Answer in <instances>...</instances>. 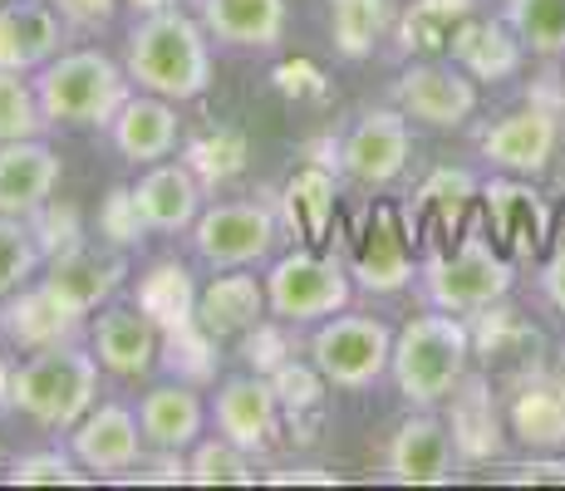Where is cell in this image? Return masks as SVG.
<instances>
[{
    "mask_svg": "<svg viewBox=\"0 0 565 491\" xmlns=\"http://www.w3.org/2000/svg\"><path fill=\"white\" fill-rule=\"evenodd\" d=\"M452 433L433 413H413L388 442V472L408 487H443L452 477Z\"/></svg>",
    "mask_w": 565,
    "mask_h": 491,
    "instance_id": "obj_20",
    "label": "cell"
},
{
    "mask_svg": "<svg viewBox=\"0 0 565 491\" xmlns=\"http://www.w3.org/2000/svg\"><path fill=\"white\" fill-rule=\"evenodd\" d=\"M134 202H138V212H143L148 232H182V226L198 222L202 178L188 162H153V168L138 178Z\"/></svg>",
    "mask_w": 565,
    "mask_h": 491,
    "instance_id": "obj_23",
    "label": "cell"
},
{
    "mask_svg": "<svg viewBox=\"0 0 565 491\" xmlns=\"http://www.w3.org/2000/svg\"><path fill=\"white\" fill-rule=\"evenodd\" d=\"M266 305H270L266 300V286H260L256 276H246V270L216 276L212 286L198 290V330L212 334L216 344L236 340V334H246L252 324H260Z\"/></svg>",
    "mask_w": 565,
    "mask_h": 491,
    "instance_id": "obj_26",
    "label": "cell"
},
{
    "mask_svg": "<svg viewBox=\"0 0 565 491\" xmlns=\"http://www.w3.org/2000/svg\"><path fill=\"white\" fill-rule=\"evenodd\" d=\"M512 286H516L512 256H502L482 226H472L452 250L433 256L428 280H423L428 300L438 305V310H452V314H467V310H482V305L507 300Z\"/></svg>",
    "mask_w": 565,
    "mask_h": 491,
    "instance_id": "obj_5",
    "label": "cell"
},
{
    "mask_svg": "<svg viewBox=\"0 0 565 491\" xmlns=\"http://www.w3.org/2000/svg\"><path fill=\"white\" fill-rule=\"evenodd\" d=\"M472 330V349L482 354V364L492 369V374H512L521 378L526 369L541 364V349H546V340H541V330L526 320L521 310H512V305H482L477 310V320L467 324Z\"/></svg>",
    "mask_w": 565,
    "mask_h": 491,
    "instance_id": "obj_18",
    "label": "cell"
},
{
    "mask_svg": "<svg viewBox=\"0 0 565 491\" xmlns=\"http://www.w3.org/2000/svg\"><path fill=\"white\" fill-rule=\"evenodd\" d=\"M40 256H45V250H40V242H35V232H30L25 216H6V212H0V300H10V295L35 276Z\"/></svg>",
    "mask_w": 565,
    "mask_h": 491,
    "instance_id": "obj_39",
    "label": "cell"
},
{
    "mask_svg": "<svg viewBox=\"0 0 565 491\" xmlns=\"http://www.w3.org/2000/svg\"><path fill=\"white\" fill-rule=\"evenodd\" d=\"M556 143H561V124H556V114L541 104H526V108H516V114L497 118L482 134V152L497 168L512 172V178H536V172H546Z\"/></svg>",
    "mask_w": 565,
    "mask_h": 491,
    "instance_id": "obj_14",
    "label": "cell"
},
{
    "mask_svg": "<svg viewBox=\"0 0 565 491\" xmlns=\"http://www.w3.org/2000/svg\"><path fill=\"white\" fill-rule=\"evenodd\" d=\"M54 6L70 20H79V25H104V20L114 15V0H54Z\"/></svg>",
    "mask_w": 565,
    "mask_h": 491,
    "instance_id": "obj_50",
    "label": "cell"
},
{
    "mask_svg": "<svg viewBox=\"0 0 565 491\" xmlns=\"http://www.w3.org/2000/svg\"><path fill=\"white\" fill-rule=\"evenodd\" d=\"M276 487H290V482H310V487H334V472H324V467H290V472H276L270 477Z\"/></svg>",
    "mask_w": 565,
    "mask_h": 491,
    "instance_id": "obj_52",
    "label": "cell"
},
{
    "mask_svg": "<svg viewBox=\"0 0 565 491\" xmlns=\"http://www.w3.org/2000/svg\"><path fill=\"white\" fill-rule=\"evenodd\" d=\"M84 314L74 310L64 295H54L45 280L40 286H20L10 300H0V334L20 349H50V344H70L79 334Z\"/></svg>",
    "mask_w": 565,
    "mask_h": 491,
    "instance_id": "obj_16",
    "label": "cell"
},
{
    "mask_svg": "<svg viewBox=\"0 0 565 491\" xmlns=\"http://www.w3.org/2000/svg\"><path fill=\"white\" fill-rule=\"evenodd\" d=\"M128 74L143 84L148 94L188 104L206 89L212 79V54H206V35L198 20L182 10H148L128 35Z\"/></svg>",
    "mask_w": 565,
    "mask_h": 491,
    "instance_id": "obj_1",
    "label": "cell"
},
{
    "mask_svg": "<svg viewBox=\"0 0 565 491\" xmlns=\"http://www.w3.org/2000/svg\"><path fill=\"white\" fill-rule=\"evenodd\" d=\"M158 340H162V330L138 305H114V310H104L94 320V359H99V369H108L118 378L148 374L158 359Z\"/></svg>",
    "mask_w": 565,
    "mask_h": 491,
    "instance_id": "obj_21",
    "label": "cell"
},
{
    "mask_svg": "<svg viewBox=\"0 0 565 491\" xmlns=\"http://www.w3.org/2000/svg\"><path fill=\"white\" fill-rule=\"evenodd\" d=\"M467 20H472V0H413L398 20V50L418 54V60H438L452 50Z\"/></svg>",
    "mask_w": 565,
    "mask_h": 491,
    "instance_id": "obj_32",
    "label": "cell"
},
{
    "mask_svg": "<svg viewBox=\"0 0 565 491\" xmlns=\"http://www.w3.org/2000/svg\"><path fill=\"white\" fill-rule=\"evenodd\" d=\"M216 428L226 442H236L242 452H266L276 447L280 428V403L266 374H246V378H226L216 393Z\"/></svg>",
    "mask_w": 565,
    "mask_h": 491,
    "instance_id": "obj_17",
    "label": "cell"
},
{
    "mask_svg": "<svg viewBox=\"0 0 565 491\" xmlns=\"http://www.w3.org/2000/svg\"><path fill=\"white\" fill-rule=\"evenodd\" d=\"M99 232L114 246L143 242L148 222H143V212H138V202H134V188H114V192H108V202H104V212H99Z\"/></svg>",
    "mask_w": 565,
    "mask_h": 491,
    "instance_id": "obj_42",
    "label": "cell"
},
{
    "mask_svg": "<svg viewBox=\"0 0 565 491\" xmlns=\"http://www.w3.org/2000/svg\"><path fill=\"white\" fill-rule=\"evenodd\" d=\"M94 393H99V359L74 344L35 349L10 374V408L40 428H74L94 408Z\"/></svg>",
    "mask_w": 565,
    "mask_h": 491,
    "instance_id": "obj_3",
    "label": "cell"
},
{
    "mask_svg": "<svg viewBox=\"0 0 565 491\" xmlns=\"http://www.w3.org/2000/svg\"><path fill=\"white\" fill-rule=\"evenodd\" d=\"M266 300L286 324L330 320V314H340L344 305H350V276H344V266L330 260L324 250L300 246L270 266Z\"/></svg>",
    "mask_w": 565,
    "mask_h": 491,
    "instance_id": "obj_6",
    "label": "cell"
},
{
    "mask_svg": "<svg viewBox=\"0 0 565 491\" xmlns=\"http://www.w3.org/2000/svg\"><path fill=\"white\" fill-rule=\"evenodd\" d=\"M188 482H198V487H246V482H256V472H252V457H246L242 447L216 438V442H202L198 452L188 457Z\"/></svg>",
    "mask_w": 565,
    "mask_h": 491,
    "instance_id": "obj_41",
    "label": "cell"
},
{
    "mask_svg": "<svg viewBox=\"0 0 565 491\" xmlns=\"http://www.w3.org/2000/svg\"><path fill=\"white\" fill-rule=\"evenodd\" d=\"M448 433L462 462H492V457H502V418H497V403L487 393V378H462L452 388Z\"/></svg>",
    "mask_w": 565,
    "mask_h": 491,
    "instance_id": "obj_28",
    "label": "cell"
},
{
    "mask_svg": "<svg viewBox=\"0 0 565 491\" xmlns=\"http://www.w3.org/2000/svg\"><path fill=\"white\" fill-rule=\"evenodd\" d=\"M561 393H565V378H561Z\"/></svg>",
    "mask_w": 565,
    "mask_h": 491,
    "instance_id": "obj_57",
    "label": "cell"
},
{
    "mask_svg": "<svg viewBox=\"0 0 565 491\" xmlns=\"http://www.w3.org/2000/svg\"><path fill=\"white\" fill-rule=\"evenodd\" d=\"M561 108H565V79H561Z\"/></svg>",
    "mask_w": 565,
    "mask_h": 491,
    "instance_id": "obj_55",
    "label": "cell"
},
{
    "mask_svg": "<svg viewBox=\"0 0 565 491\" xmlns=\"http://www.w3.org/2000/svg\"><path fill=\"white\" fill-rule=\"evenodd\" d=\"M0 6H6V0H0Z\"/></svg>",
    "mask_w": 565,
    "mask_h": 491,
    "instance_id": "obj_58",
    "label": "cell"
},
{
    "mask_svg": "<svg viewBox=\"0 0 565 491\" xmlns=\"http://www.w3.org/2000/svg\"><path fill=\"white\" fill-rule=\"evenodd\" d=\"M212 344H216V340H212V334H202V330H198V320L182 324V330H168V349H172L168 364L178 369V374L206 378V374H212V359H206V354H212Z\"/></svg>",
    "mask_w": 565,
    "mask_h": 491,
    "instance_id": "obj_45",
    "label": "cell"
},
{
    "mask_svg": "<svg viewBox=\"0 0 565 491\" xmlns=\"http://www.w3.org/2000/svg\"><path fill=\"white\" fill-rule=\"evenodd\" d=\"M482 232L492 236V246L512 260L541 256L551 242V206L536 188L516 178H497L482 188Z\"/></svg>",
    "mask_w": 565,
    "mask_h": 491,
    "instance_id": "obj_10",
    "label": "cell"
},
{
    "mask_svg": "<svg viewBox=\"0 0 565 491\" xmlns=\"http://www.w3.org/2000/svg\"><path fill=\"white\" fill-rule=\"evenodd\" d=\"M138 310H143L162 334L192 324L198 320V286H192V270L182 266V260H158V266L138 280Z\"/></svg>",
    "mask_w": 565,
    "mask_h": 491,
    "instance_id": "obj_33",
    "label": "cell"
},
{
    "mask_svg": "<svg viewBox=\"0 0 565 491\" xmlns=\"http://www.w3.org/2000/svg\"><path fill=\"white\" fill-rule=\"evenodd\" d=\"M192 246L212 266H256L276 246V212L266 202H222L206 206L192 226Z\"/></svg>",
    "mask_w": 565,
    "mask_h": 491,
    "instance_id": "obj_8",
    "label": "cell"
},
{
    "mask_svg": "<svg viewBox=\"0 0 565 491\" xmlns=\"http://www.w3.org/2000/svg\"><path fill=\"white\" fill-rule=\"evenodd\" d=\"M290 354H296V349H290V340H286V330H280V324L260 320V324L246 330V359H252L256 374H276Z\"/></svg>",
    "mask_w": 565,
    "mask_h": 491,
    "instance_id": "obj_46",
    "label": "cell"
},
{
    "mask_svg": "<svg viewBox=\"0 0 565 491\" xmlns=\"http://www.w3.org/2000/svg\"><path fill=\"white\" fill-rule=\"evenodd\" d=\"M10 374H15V369H10L6 359H0V413L10 408Z\"/></svg>",
    "mask_w": 565,
    "mask_h": 491,
    "instance_id": "obj_53",
    "label": "cell"
},
{
    "mask_svg": "<svg viewBox=\"0 0 565 491\" xmlns=\"http://www.w3.org/2000/svg\"><path fill=\"white\" fill-rule=\"evenodd\" d=\"M280 216L296 232L300 246L330 250L334 226H340V192H334V172L324 162H300L280 188Z\"/></svg>",
    "mask_w": 565,
    "mask_h": 491,
    "instance_id": "obj_15",
    "label": "cell"
},
{
    "mask_svg": "<svg viewBox=\"0 0 565 491\" xmlns=\"http://www.w3.org/2000/svg\"><path fill=\"white\" fill-rule=\"evenodd\" d=\"M512 482H551V487H565V457H526L521 467H512Z\"/></svg>",
    "mask_w": 565,
    "mask_h": 491,
    "instance_id": "obj_48",
    "label": "cell"
},
{
    "mask_svg": "<svg viewBox=\"0 0 565 491\" xmlns=\"http://www.w3.org/2000/svg\"><path fill=\"white\" fill-rule=\"evenodd\" d=\"M143 423L124 408V403H99L74 423V457H79L89 472H128L143 457Z\"/></svg>",
    "mask_w": 565,
    "mask_h": 491,
    "instance_id": "obj_19",
    "label": "cell"
},
{
    "mask_svg": "<svg viewBox=\"0 0 565 491\" xmlns=\"http://www.w3.org/2000/svg\"><path fill=\"white\" fill-rule=\"evenodd\" d=\"M467 359H472V330L452 310H443L404 324L388 369L413 408H433V403L452 398V388L467 378Z\"/></svg>",
    "mask_w": 565,
    "mask_h": 491,
    "instance_id": "obj_2",
    "label": "cell"
},
{
    "mask_svg": "<svg viewBox=\"0 0 565 491\" xmlns=\"http://www.w3.org/2000/svg\"><path fill=\"white\" fill-rule=\"evenodd\" d=\"M512 433L531 452H561L565 447V393L546 384H521L512 398Z\"/></svg>",
    "mask_w": 565,
    "mask_h": 491,
    "instance_id": "obj_34",
    "label": "cell"
},
{
    "mask_svg": "<svg viewBox=\"0 0 565 491\" xmlns=\"http://www.w3.org/2000/svg\"><path fill=\"white\" fill-rule=\"evenodd\" d=\"M188 162L192 172L206 182V188H216V182H232L236 172L246 168V138L236 134V128H212V134H198L188 143Z\"/></svg>",
    "mask_w": 565,
    "mask_h": 491,
    "instance_id": "obj_38",
    "label": "cell"
},
{
    "mask_svg": "<svg viewBox=\"0 0 565 491\" xmlns=\"http://www.w3.org/2000/svg\"><path fill=\"white\" fill-rule=\"evenodd\" d=\"M60 50V15L45 0H6L0 6V70L30 74Z\"/></svg>",
    "mask_w": 565,
    "mask_h": 491,
    "instance_id": "obj_25",
    "label": "cell"
},
{
    "mask_svg": "<svg viewBox=\"0 0 565 491\" xmlns=\"http://www.w3.org/2000/svg\"><path fill=\"white\" fill-rule=\"evenodd\" d=\"M266 378H270V388H276V403H280V413L290 418V428H300V433H290V438L315 442V418H320V408H324V388H330V378L315 369V359L310 364L286 359V364H280L276 374H266Z\"/></svg>",
    "mask_w": 565,
    "mask_h": 491,
    "instance_id": "obj_35",
    "label": "cell"
},
{
    "mask_svg": "<svg viewBox=\"0 0 565 491\" xmlns=\"http://www.w3.org/2000/svg\"><path fill=\"white\" fill-rule=\"evenodd\" d=\"M354 276L374 295H394L413 280V236L388 202H379L369 212L360 242H354Z\"/></svg>",
    "mask_w": 565,
    "mask_h": 491,
    "instance_id": "obj_13",
    "label": "cell"
},
{
    "mask_svg": "<svg viewBox=\"0 0 565 491\" xmlns=\"http://www.w3.org/2000/svg\"><path fill=\"white\" fill-rule=\"evenodd\" d=\"M276 84L286 94H324V79L315 74V64H280L276 70Z\"/></svg>",
    "mask_w": 565,
    "mask_h": 491,
    "instance_id": "obj_49",
    "label": "cell"
},
{
    "mask_svg": "<svg viewBox=\"0 0 565 491\" xmlns=\"http://www.w3.org/2000/svg\"><path fill=\"white\" fill-rule=\"evenodd\" d=\"M394 98L408 118H418L428 128H462L477 114V79L462 64L423 60L404 70V79L394 84Z\"/></svg>",
    "mask_w": 565,
    "mask_h": 491,
    "instance_id": "obj_11",
    "label": "cell"
},
{
    "mask_svg": "<svg viewBox=\"0 0 565 491\" xmlns=\"http://www.w3.org/2000/svg\"><path fill=\"white\" fill-rule=\"evenodd\" d=\"M546 295H551V305H556V310H565V242L556 246V256L546 260Z\"/></svg>",
    "mask_w": 565,
    "mask_h": 491,
    "instance_id": "obj_51",
    "label": "cell"
},
{
    "mask_svg": "<svg viewBox=\"0 0 565 491\" xmlns=\"http://www.w3.org/2000/svg\"><path fill=\"white\" fill-rule=\"evenodd\" d=\"M45 108L40 94L20 79L15 70H0V143H20V138H40L45 128Z\"/></svg>",
    "mask_w": 565,
    "mask_h": 491,
    "instance_id": "obj_40",
    "label": "cell"
},
{
    "mask_svg": "<svg viewBox=\"0 0 565 491\" xmlns=\"http://www.w3.org/2000/svg\"><path fill=\"white\" fill-rule=\"evenodd\" d=\"M138 467H148V472H138V482H188V462H182V452H172V447H162V457H138Z\"/></svg>",
    "mask_w": 565,
    "mask_h": 491,
    "instance_id": "obj_47",
    "label": "cell"
},
{
    "mask_svg": "<svg viewBox=\"0 0 565 491\" xmlns=\"http://www.w3.org/2000/svg\"><path fill=\"white\" fill-rule=\"evenodd\" d=\"M452 60L462 64L472 79L482 84H497V79H512L521 70V40L516 30H507L502 20H467L458 30V40H452Z\"/></svg>",
    "mask_w": 565,
    "mask_h": 491,
    "instance_id": "obj_30",
    "label": "cell"
},
{
    "mask_svg": "<svg viewBox=\"0 0 565 491\" xmlns=\"http://www.w3.org/2000/svg\"><path fill=\"white\" fill-rule=\"evenodd\" d=\"M310 359L334 388H369L394 359V334L369 314H330L315 330Z\"/></svg>",
    "mask_w": 565,
    "mask_h": 491,
    "instance_id": "obj_7",
    "label": "cell"
},
{
    "mask_svg": "<svg viewBox=\"0 0 565 491\" xmlns=\"http://www.w3.org/2000/svg\"><path fill=\"white\" fill-rule=\"evenodd\" d=\"M482 196L472 172L462 168H438L418 192H413L408 212H404V226L413 236V246H428L433 256L452 250L467 236V212L472 202Z\"/></svg>",
    "mask_w": 565,
    "mask_h": 491,
    "instance_id": "obj_9",
    "label": "cell"
},
{
    "mask_svg": "<svg viewBox=\"0 0 565 491\" xmlns=\"http://www.w3.org/2000/svg\"><path fill=\"white\" fill-rule=\"evenodd\" d=\"M408 114L404 108H374V114L360 118V128H354L350 138H344L340 148V168L350 172L354 182H364V188H384V182H394L398 172H404L408 162Z\"/></svg>",
    "mask_w": 565,
    "mask_h": 491,
    "instance_id": "obj_12",
    "label": "cell"
},
{
    "mask_svg": "<svg viewBox=\"0 0 565 491\" xmlns=\"http://www.w3.org/2000/svg\"><path fill=\"white\" fill-rule=\"evenodd\" d=\"M10 482L15 487H74L84 477L74 472V462L64 452H30L10 467Z\"/></svg>",
    "mask_w": 565,
    "mask_h": 491,
    "instance_id": "obj_44",
    "label": "cell"
},
{
    "mask_svg": "<svg viewBox=\"0 0 565 491\" xmlns=\"http://www.w3.org/2000/svg\"><path fill=\"white\" fill-rule=\"evenodd\" d=\"M202 20L226 45L270 50L286 30V0H202Z\"/></svg>",
    "mask_w": 565,
    "mask_h": 491,
    "instance_id": "obj_29",
    "label": "cell"
},
{
    "mask_svg": "<svg viewBox=\"0 0 565 491\" xmlns=\"http://www.w3.org/2000/svg\"><path fill=\"white\" fill-rule=\"evenodd\" d=\"M30 232H35V242L45 256H60V250L79 246V216H74V206H40V212L25 216Z\"/></svg>",
    "mask_w": 565,
    "mask_h": 491,
    "instance_id": "obj_43",
    "label": "cell"
},
{
    "mask_svg": "<svg viewBox=\"0 0 565 491\" xmlns=\"http://www.w3.org/2000/svg\"><path fill=\"white\" fill-rule=\"evenodd\" d=\"M35 94L50 124H114V114L128 104V79L108 54L74 50L40 70Z\"/></svg>",
    "mask_w": 565,
    "mask_h": 491,
    "instance_id": "obj_4",
    "label": "cell"
},
{
    "mask_svg": "<svg viewBox=\"0 0 565 491\" xmlns=\"http://www.w3.org/2000/svg\"><path fill=\"white\" fill-rule=\"evenodd\" d=\"M388 20V0H330V35L344 60L374 54Z\"/></svg>",
    "mask_w": 565,
    "mask_h": 491,
    "instance_id": "obj_36",
    "label": "cell"
},
{
    "mask_svg": "<svg viewBox=\"0 0 565 491\" xmlns=\"http://www.w3.org/2000/svg\"><path fill=\"white\" fill-rule=\"evenodd\" d=\"M0 467H6V452H0Z\"/></svg>",
    "mask_w": 565,
    "mask_h": 491,
    "instance_id": "obj_56",
    "label": "cell"
},
{
    "mask_svg": "<svg viewBox=\"0 0 565 491\" xmlns=\"http://www.w3.org/2000/svg\"><path fill=\"white\" fill-rule=\"evenodd\" d=\"M202 398L192 393L188 384H162L143 398V408H138V423H143V438L153 447H172V452H182V447L198 442L202 433Z\"/></svg>",
    "mask_w": 565,
    "mask_h": 491,
    "instance_id": "obj_31",
    "label": "cell"
},
{
    "mask_svg": "<svg viewBox=\"0 0 565 491\" xmlns=\"http://www.w3.org/2000/svg\"><path fill=\"white\" fill-rule=\"evenodd\" d=\"M128 6H134V10H143V15H148V10H162V6H168V0H128Z\"/></svg>",
    "mask_w": 565,
    "mask_h": 491,
    "instance_id": "obj_54",
    "label": "cell"
},
{
    "mask_svg": "<svg viewBox=\"0 0 565 491\" xmlns=\"http://www.w3.org/2000/svg\"><path fill=\"white\" fill-rule=\"evenodd\" d=\"M507 25L531 54H565V0H507Z\"/></svg>",
    "mask_w": 565,
    "mask_h": 491,
    "instance_id": "obj_37",
    "label": "cell"
},
{
    "mask_svg": "<svg viewBox=\"0 0 565 491\" xmlns=\"http://www.w3.org/2000/svg\"><path fill=\"white\" fill-rule=\"evenodd\" d=\"M114 143L128 162H158L168 158L178 143V114H172V98H128L114 114Z\"/></svg>",
    "mask_w": 565,
    "mask_h": 491,
    "instance_id": "obj_27",
    "label": "cell"
},
{
    "mask_svg": "<svg viewBox=\"0 0 565 491\" xmlns=\"http://www.w3.org/2000/svg\"><path fill=\"white\" fill-rule=\"evenodd\" d=\"M54 182H60V158L40 138L0 143V212L6 216L40 212L50 202Z\"/></svg>",
    "mask_w": 565,
    "mask_h": 491,
    "instance_id": "obj_24",
    "label": "cell"
},
{
    "mask_svg": "<svg viewBox=\"0 0 565 491\" xmlns=\"http://www.w3.org/2000/svg\"><path fill=\"white\" fill-rule=\"evenodd\" d=\"M124 276H128V266H124L118 250H94V246L79 242L70 250H60V256H50L45 286L54 295H64L79 314H89V310H99L118 286H124Z\"/></svg>",
    "mask_w": 565,
    "mask_h": 491,
    "instance_id": "obj_22",
    "label": "cell"
}]
</instances>
